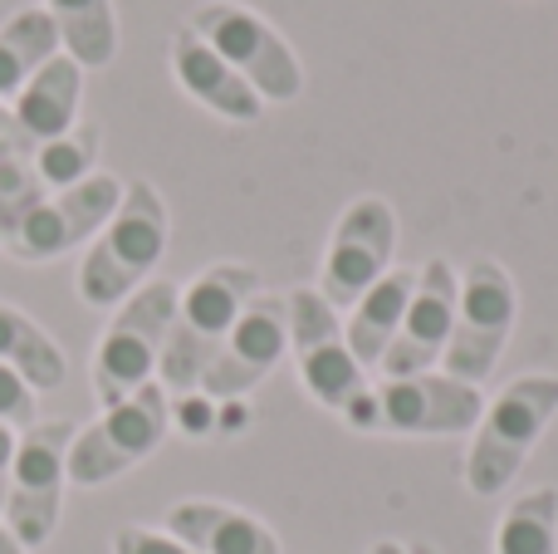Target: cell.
<instances>
[{
	"label": "cell",
	"mask_w": 558,
	"mask_h": 554,
	"mask_svg": "<svg viewBox=\"0 0 558 554\" xmlns=\"http://www.w3.org/2000/svg\"><path fill=\"white\" fill-rule=\"evenodd\" d=\"M495 554H558V486L524 491L495 530Z\"/></svg>",
	"instance_id": "cell-23"
},
{
	"label": "cell",
	"mask_w": 558,
	"mask_h": 554,
	"mask_svg": "<svg viewBox=\"0 0 558 554\" xmlns=\"http://www.w3.org/2000/svg\"><path fill=\"white\" fill-rule=\"evenodd\" d=\"M177 300L182 285L172 280H147L137 294H128L113 310L108 329L94 344V398L98 408L133 398L137 388L157 383V363H162L167 334L177 320Z\"/></svg>",
	"instance_id": "cell-4"
},
{
	"label": "cell",
	"mask_w": 558,
	"mask_h": 554,
	"mask_svg": "<svg viewBox=\"0 0 558 554\" xmlns=\"http://www.w3.org/2000/svg\"><path fill=\"white\" fill-rule=\"evenodd\" d=\"M514 314H520V294H514L510 270L500 261H490V255H475L461 270V300H456V324L441 373L481 388L495 373V363H500L505 344H510Z\"/></svg>",
	"instance_id": "cell-7"
},
{
	"label": "cell",
	"mask_w": 558,
	"mask_h": 554,
	"mask_svg": "<svg viewBox=\"0 0 558 554\" xmlns=\"http://www.w3.org/2000/svg\"><path fill=\"white\" fill-rule=\"evenodd\" d=\"M186 29H196L265 104H294L304 94V64H299L294 45L260 10L241 5V0H202L186 15Z\"/></svg>",
	"instance_id": "cell-5"
},
{
	"label": "cell",
	"mask_w": 558,
	"mask_h": 554,
	"mask_svg": "<svg viewBox=\"0 0 558 554\" xmlns=\"http://www.w3.org/2000/svg\"><path fill=\"white\" fill-rule=\"evenodd\" d=\"M260 294V270L255 265H206L192 285H182V300H177V320L167 334L162 363H157V383L167 388V398H186V393H202L206 369L216 363L221 344L231 339L235 320L245 314V304Z\"/></svg>",
	"instance_id": "cell-1"
},
{
	"label": "cell",
	"mask_w": 558,
	"mask_h": 554,
	"mask_svg": "<svg viewBox=\"0 0 558 554\" xmlns=\"http://www.w3.org/2000/svg\"><path fill=\"white\" fill-rule=\"evenodd\" d=\"M0 147H29L25 137H20L15 118H10V108H0Z\"/></svg>",
	"instance_id": "cell-27"
},
{
	"label": "cell",
	"mask_w": 558,
	"mask_h": 554,
	"mask_svg": "<svg viewBox=\"0 0 558 554\" xmlns=\"http://www.w3.org/2000/svg\"><path fill=\"white\" fill-rule=\"evenodd\" d=\"M172 216L153 182H128L113 221L88 241L78 261V300L88 310H118L128 294H137L167 255Z\"/></svg>",
	"instance_id": "cell-2"
},
{
	"label": "cell",
	"mask_w": 558,
	"mask_h": 554,
	"mask_svg": "<svg viewBox=\"0 0 558 554\" xmlns=\"http://www.w3.org/2000/svg\"><path fill=\"white\" fill-rule=\"evenodd\" d=\"M162 530L196 554H284L260 516L226 501H177L162 516Z\"/></svg>",
	"instance_id": "cell-16"
},
{
	"label": "cell",
	"mask_w": 558,
	"mask_h": 554,
	"mask_svg": "<svg viewBox=\"0 0 558 554\" xmlns=\"http://www.w3.org/2000/svg\"><path fill=\"white\" fill-rule=\"evenodd\" d=\"M284 353H289V304H284V294H255V300L245 304V314L235 320L231 339L221 344L216 363L206 369L202 398H211V402L245 398V393H255L279 369Z\"/></svg>",
	"instance_id": "cell-13"
},
{
	"label": "cell",
	"mask_w": 558,
	"mask_h": 554,
	"mask_svg": "<svg viewBox=\"0 0 558 554\" xmlns=\"http://www.w3.org/2000/svg\"><path fill=\"white\" fill-rule=\"evenodd\" d=\"M367 554H407L402 545H397V540H377V545L373 550H367Z\"/></svg>",
	"instance_id": "cell-29"
},
{
	"label": "cell",
	"mask_w": 558,
	"mask_h": 554,
	"mask_svg": "<svg viewBox=\"0 0 558 554\" xmlns=\"http://www.w3.org/2000/svg\"><path fill=\"white\" fill-rule=\"evenodd\" d=\"M554 418H558V373H524V378L505 383L471 432L465 486L485 501L510 491Z\"/></svg>",
	"instance_id": "cell-3"
},
{
	"label": "cell",
	"mask_w": 558,
	"mask_h": 554,
	"mask_svg": "<svg viewBox=\"0 0 558 554\" xmlns=\"http://www.w3.org/2000/svg\"><path fill=\"white\" fill-rule=\"evenodd\" d=\"M98 147H104V128L74 123L69 133L29 147V172H35V182L45 186V192H64V186H78L84 177H94Z\"/></svg>",
	"instance_id": "cell-22"
},
{
	"label": "cell",
	"mask_w": 558,
	"mask_h": 554,
	"mask_svg": "<svg viewBox=\"0 0 558 554\" xmlns=\"http://www.w3.org/2000/svg\"><path fill=\"white\" fill-rule=\"evenodd\" d=\"M412 290H416V270H387L383 280L373 285L367 294H357V304L348 310L343 320V334H348V349H353V359L363 363V369H377L383 363V353L392 349L397 329H402V314L407 304H412Z\"/></svg>",
	"instance_id": "cell-18"
},
{
	"label": "cell",
	"mask_w": 558,
	"mask_h": 554,
	"mask_svg": "<svg viewBox=\"0 0 558 554\" xmlns=\"http://www.w3.org/2000/svg\"><path fill=\"white\" fill-rule=\"evenodd\" d=\"M59 29V45L78 69H104L118 55V10L113 0H39Z\"/></svg>",
	"instance_id": "cell-21"
},
{
	"label": "cell",
	"mask_w": 558,
	"mask_h": 554,
	"mask_svg": "<svg viewBox=\"0 0 558 554\" xmlns=\"http://www.w3.org/2000/svg\"><path fill=\"white\" fill-rule=\"evenodd\" d=\"M78 104H84V69L59 49V55L15 94L10 118H15L20 137L35 147V143H49V137L69 133V128L78 123Z\"/></svg>",
	"instance_id": "cell-17"
},
{
	"label": "cell",
	"mask_w": 558,
	"mask_h": 554,
	"mask_svg": "<svg viewBox=\"0 0 558 554\" xmlns=\"http://www.w3.org/2000/svg\"><path fill=\"white\" fill-rule=\"evenodd\" d=\"M284 304H289V349H294L299 383L308 388V398L318 408L343 418L367 393V369L348 349L343 320L318 290H289Z\"/></svg>",
	"instance_id": "cell-10"
},
{
	"label": "cell",
	"mask_w": 558,
	"mask_h": 554,
	"mask_svg": "<svg viewBox=\"0 0 558 554\" xmlns=\"http://www.w3.org/2000/svg\"><path fill=\"white\" fill-rule=\"evenodd\" d=\"M15 442H20V432L0 422V516H5V496H10V467H15Z\"/></svg>",
	"instance_id": "cell-26"
},
{
	"label": "cell",
	"mask_w": 558,
	"mask_h": 554,
	"mask_svg": "<svg viewBox=\"0 0 558 554\" xmlns=\"http://www.w3.org/2000/svg\"><path fill=\"white\" fill-rule=\"evenodd\" d=\"M59 29L45 5H25L0 25V108L15 104V94L59 55Z\"/></svg>",
	"instance_id": "cell-19"
},
{
	"label": "cell",
	"mask_w": 558,
	"mask_h": 554,
	"mask_svg": "<svg viewBox=\"0 0 558 554\" xmlns=\"http://www.w3.org/2000/svg\"><path fill=\"white\" fill-rule=\"evenodd\" d=\"M74 432H78L74 422H35L15 442V467H10V496L0 526L25 550H45L59 530Z\"/></svg>",
	"instance_id": "cell-9"
},
{
	"label": "cell",
	"mask_w": 558,
	"mask_h": 554,
	"mask_svg": "<svg viewBox=\"0 0 558 554\" xmlns=\"http://www.w3.org/2000/svg\"><path fill=\"white\" fill-rule=\"evenodd\" d=\"M123 186L113 172H94L78 186H64V192H45L15 226L5 231L0 251L20 265H49L59 255L88 245L108 221H113L118 202H123Z\"/></svg>",
	"instance_id": "cell-8"
},
{
	"label": "cell",
	"mask_w": 558,
	"mask_h": 554,
	"mask_svg": "<svg viewBox=\"0 0 558 554\" xmlns=\"http://www.w3.org/2000/svg\"><path fill=\"white\" fill-rule=\"evenodd\" d=\"M377 393V432L397 437H456L475 432L485 412L481 388L451 378V373H412V378H383Z\"/></svg>",
	"instance_id": "cell-12"
},
{
	"label": "cell",
	"mask_w": 558,
	"mask_h": 554,
	"mask_svg": "<svg viewBox=\"0 0 558 554\" xmlns=\"http://www.w3.org/2000/svg\"><path fill=\"white\" fill-rule=\"evenodd\" d=\"M35 398H39V393L29 388L15 369H5V363H0V422H5V427H15V432L35 427V422H39L35 418Z\"/></svg>",
	"instance_id": "cell-24"
},
{
	"label": "cell",
	"mask_w": 558,
	"mask_h": 554,
	"mask_svg": "<svg viewBox=\"0 0 558 554\" xmlns=\"http://www.w3.org/2000/svg\"><path fill=\"white\" fill-rule=\"evenodd\" d=\"M172 432V398L162 383H147L133 398L104 408L69 442V486H108L143 467Z\"/></svg>",
	"instance_id": "cell-6"
},
{
	"label": "cell",
	"mask_w": 558,
	"mask_h": 554,
	"mask_svg": "<svg viewBox=\"0 0 558 554\" xmlns=\"http://www.w3.org/2000/svg\"><path fill=\"white\" fill-rule=\"evenodd\" d=\"M167 59H172V74L182 84V94L192 104H202L206 113L226 118V123H255L265 113V98L206 45L196 29H177L172 45H167Z\"/></svg>",
	"instance_id": "cell-15"
},
{
	"label": "cell",
	"mask_w": 558,
	"mask_h": 554,
	"mask_svg": "<svg viewBox=\"0 0 558 554\" xmlns=\"http://www.w3.org/2000/svg\"><path fill=\"white\" fill-rule=\"evenodd\" d=\"M456 300H461V270H456L446 255L426 261L416 270V290L412 304L402 314V329H397L392 349L383 353V378H412V373H432L446 359V344H451V324H456Z\"/></svg>",
	"instance_id": "cell-14"
},
{
	"label": "cell",
	"mask_w": 558,
	"mask_h": 554,
	"mask_svg": "<svg viewBox=\"0 0 558 554\" xmlns=\"http://www.w3.org/2000/svg\"><path fill=\"white\" fill-rule=\"evenodd\" d=\"M0 554H29L25 545H20V540L15 535H10V530L5 526H0Z\"/></svg>",
	"instance_id": "cell-28"
},
{
	"label": "cell",
	"mask_w": 558,
	"mask_h": 554,
	"mask_svg": "<svg viewBox=\"0 0 558 554\" xmlns=\"http://www.w3.org/2000/svg\"><path fill=\"white\" fill-rule=\"evenodd\" d=\"M397 251V212L383 196H357L348 212L338 216L333 236L324 251V275H318V294L333 310H353L357 294H367L387 270H392Z\"/></svg>",
	"instance_id": "cell-11"
},
{
	"label": "cell",
	"mask_w": 558,
	"mask_h": 554,
	"mask_svg": "<svg viewBox=\"0 0 558 554\" xmlns=\"http://www.w3.org/2000/svg\"><path fill=\"white\" fill-rule=\"evenodd\" d=\"M113 554H196L192 545H182L167 530H147V526H123L113 535Z\"/></svg>",
	"instance_id": "cell-25"
},
{
	"label": "cell",
	"mask_w": 558,
	"mask_h": 554,
	"mask_svg": "<svg viewBox=\"0 0 558 554\" xmlns=\"http://www.w3.org/2000/svg\"><path fill=\"white\" fill-rule=\"evenodd\" d=\"M0 363L15 369L35 393H54V388H64V378H69L64 349H59L25 310H15V304H5V300H0Z\"/></svg>",
	"instance_id": "cell-20"
}]
</instances>
